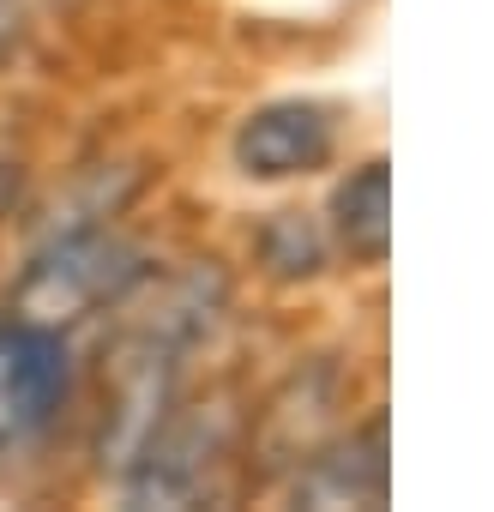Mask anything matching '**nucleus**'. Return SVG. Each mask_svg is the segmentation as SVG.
Here are the masks:
<instances>
[{"mask_svg": "<svg viewBox=\"0 0 494 512\" xmlns=\"http://www.w3.org/2000/svg\"><path fill=\"white\" fill-rule=\"evenodd\" d=\"M145 278V253L121 241L115 229H73L25 284V320L61 326L73 314H91L103 302H121Z\"/></svg>", "mask_w": 494, "mask_h": 512, "instance_id": "nucleus-1", "label": "nucleus"}, {"mask_svg": "<svg viewBox=\"0 0 494 512\" xmlns=\"http://www.w3.org/2000/svg\"><path fill=\"white\" fill-rule=\"evenodd\" d=\"M392 488V458H386V416H374L368 428H356L344 446L332 452H308L302 476H296V500L302 506H380Z\"/></svg>", "mask_w": 494, "mask_h": 512, "instance_id": "nucleus-5", "label": "nucleus"}, {"mask_svg": "<svg viewBox=\"0 0 494 512\" xmlns=\"http://www.w3.org/2000/svg\"><path fill=\"white\" fill-rule=\"evenodd\" d=\"M278 229L290 235V253H266V266H272V272H314V266H320V235H314L296 211H284ZM266 247H278V235H266Z\"/></svg>", "mask_w": 494, "mask_h": 512, "instance_id": "nucleus-7", "label": "nucleus"}, {"mask_svg": "<svg viewBox=\"0 0 494 512\" xmlns=\"http://www.w3.org/2000/svg\"><path fill=\"white\" fill-rule=\"evenodd\" d=\"M229 416L223 410H181L163 416L157 434L139 446V458L121 470L133 506H193L211 494V470L223 464Z\"/></svg>", "mask_w": 494, "mask_h": 512, "instance_id": "nucleus-2", "label": "nucleus"}, {"mask_svg": "<svg viewBox=\"0 0 494 512\" xmlns=\"http://www.w3.org/2000/svg\"><path fill=\"white\" fill-rule=\"evenodd\" d=\"M73 386L67 338L43 320H19L0 332V446H19L55 422Z\"/></svg>", "mask_w": 494, "mask_h": 512, "instance_id": "nucleus-3", "label": "nucleus"}, {"mask_svg": "<svg viewBox=\"0 0 494 512\" xmlns=\"http://www.w3.org/2000/svg\"><path fill=\"white\" fill-rule=\"evenodd\" d=\"M0 43H7V0H0Z\"/></svg>", "mask_w": 494, "mask_h": 512, "instance_id": "nucleus-8", "label": "nucleus"}, {"mask_svg": "<svg viewBox=\"0 0 494 512\" xmlns=\"http://www.w3.org/2000/svg\"><path fill=\"white\" fill-rule=\"evenodd\" d=\"M326 157H332V115L302 97L254 109L235 133V163L254 181H290V175L320 169Z\"/></svg>", "mask_w": 494, "mask_h": 512, "instance_id": "nucleus-4", "label": "nucleus"}, {"mask_svg": "<svg viewBox=\"0 0 494 512\" xmlns=\"http://www.w3.org/2000/svg\"><path fill=\"white\" fill-rule=\"evenodd\" d=\"M332 229H338V241H344L350 260H362V266H380L386 260V247H392V169H386V157L362 163L338 187Z\"/></svg>", "mask_w": 494, "mask_h": 512, "instance_id": "nucleus-6", "label": "nucleus"}]
</instances>
